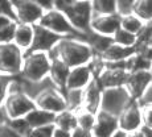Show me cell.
Masks as SVG:
<instances>
[{"label": "cell", "instance_id": "cell-4", "mask_svg": "<svg viewBox=\"0 0 152 137\" xmlns=\"http://www.w3.org/2000/svg\"><path fill=\"white\" fill-rule=\"evenodd\" d=\"M62 13L66 14L70 24L77 32L82 34H89L90 24L93 19V8L91 1H73Z\"/></svg>", "mask_w": 152, "mask_h": 137}, {"label": "cell", "instance_id": "cell-39", "mask_svg": "<svg viewBox=\"0 0 152 137\" xmlns=\"http://www.w3.org/2000/svg\"><path fill=\"white\" fill-rule=\"evenodd\" d=\"M11 22H13V21L10 19V17H7V16H3V14H0V30H1L3 28L8 27V25L11 24Z\"/></svg>", "mask_w": 152, "mask_h": 137}, {"label": "cell", "instance_id": "cell-24", "mask_svg": "<svg viewBox=\"0 0 152 137\" xmlns=\"http://www.w3.org/2000/svg\"><path fill=\"white\" fill-rule=\"evenodd\" d=\"M64 95L69 111L78 112L83 109V90H66Z\"/></svg>", "mask_w": 152, "mask_h": 137}, {"label": "cell", "instance_id": "cell-32", "mask_svg": "<svg viewBox=\"0 0 152 137\" xmlns=\"http://www.w3.org/2000/svg\"><path fill=\"white\" fill-rule=\"evenodd\" d=\"M11 78L8 75L0 74V107L4 106V101L8 96V88L11 84Z\"/></svg>", "mask_w": 152, "mask_h": 137}, {"label": "cell", "instance_id": "cell-10", "mask_svg": "<svg viewBox=\"0 0 152 137\" xmlns=\"http://www.w3.org/2000/svg\"><path fill=\"white\" fill-rule=\"evenodd\" d=\"M119 129L124 130L126 133H132L140 130L143 128V116H142V107L138 101H132L126 108L121 116L118 117Z\"/></svg>", "mask_w": 152, "mask_h": 137}, {"label": "cell", "instance_id": "cell-11", "mask_svg": "<svg viewBox=\"0 0 152 137\" xmlns=\"http://www.w3.org/2000/svg\"><path fill=\"white\" fill-rule=\"evenodd\" d=\"M128 75H130V72L127 70L111 69V67H107L106 63H104V69L97 75L95 82L102 88V91L107 88H118V87L126 86Z\"/></svg>", "mask_w": 152, "mask_h": 137}, {"label": "cell", "instance_id": "cell-15", "mask_svg": "<svg viewBox=\"0 0 152 137\" xmlns=\"http://www.w3.org/2000/svg\"><path fill=\"white\" fill-rule=\"evenodd\" d=\"M118 129H119L118 117L99 111L97 113L95 125L91 130V137H111Z\"/></svg>", "mask_w": 152, "mask_h": 137}, {"label": "cell", "instance_id": "cell-36", "mask_svg": "<svg viewBox=\"0 0 152 137\" xmlns=\"http://www.w3.org/2000/svg\"><path fill=\"white\" fill-rule=\"evenodd\" d=\"M0 137H21L20 135H17L15 130H12L8 124H3L0 125Z\"/></svg>", "mask_w": 152, "mask_h": 137}, {"label": "cell", "instance_id": "cell-5", "mask_svg": "<svg viewBox=\"0 0 152 137\" xmlns=\"http://www.w3.org/2000/svg\"><path fill=\"white\" fill-rule=\"evenodd\" d=\"M23 51L15 43L0 45V72L4 75L17 74L23 69Z\"/></svg>", "mask_w": 152, "mask_h": 137}, {"label": "cell", "instance_id": "cell-16", "mask_svg": "<svg viewBox=\"0 0 152 137\" xmlns=\"http://www.w3.org/2000/svg\"><path fill=\"white\" fill-rule=\"evenodd\" d=\"M136 53V48H124V46L113 43L103 54L101 55L104 63H118L128 61Z\"/></svg>", "mask_w": 152, "mask_h": 137}, {"label": "cell", "instance_id": "cell-27", "mask_svg": "<svg viewBox=\"0 0 152 137\" xmlns=\"http://www.w3.org/2000/svg\"><path fill=\"white\" fill-rule=\"evenodd\" d=\"M114 43L116 45L124 46V48H136L138 45V36L130 33V32L124 30V29H119L115 34H114Z\"/></svg>", "mask_w": 152, "mask_h": 137}, {"label": "cell", "instance_id": "cell-19", "mask_svg": "<svg viewBox=\"0 0 152 137\" xmlns=\"http://www.w3.org/2000/svg\"><path fill=\"white\" fill-rule=\"evenodd\" d=\"M33 37H34V27L33 25H25V24H19L16 27L13 37V43L21 50H31L32 43H33Z\"/></svg>", "mask_w": 152, "mask_h": 137}, {"label": "cell", "instance_id": "cell-31", "mask_svg": "<svg viewBox=\"0 0 152 137\" xmlns=\"http://www.w3.org/2000/svg\"><path fill=\"white\" fill-rule=\"evenodd\" d=\"M16 27H17V24L13 21V22H11L8 27L3 28L1 30H0V45H1V43H11V41H12L15 37Z\"/></svg>", "mask_w": 152, "mask_h": 137}, {"label": "cell", "instance_id": "cell-9", "mask_svg": "<svg viewBox=\"0 0 152 137\" xmlns=\"http://www.w3.org/2000/svg\"><path fill=\"white\" fill-rule=\"evenodd\" d=\"M64 37L58 36L53 32L48 30L46 28L41 25H34V37L33 43H32L31 51H39V53H46L53 50L56 46L60 43V41Z\"/></svg>", "mask_w": 152, "mask_h": 137}, {"label": "cell", "instance_id": "cell-7", "mask_svg": "<svg viewBox=\"0 0 152 137\" xmlns=\"http://www.w3.org/2000/svg\"><path fill=\"white\" fill-rule=\"evenodd\" d=\"M34 104H36V108L50 112L53 115H58V113L68 109L65 95L57 88H50L44 91L41 95L36 98Z\"/></svg>", "mask_w": 152, "mask_h": 137}, {"label": "cell", "instance_id": "cell-29", "mask_svg": "<svg viewBox=\"0 0 152 137\" xmlns=\"http://www.w3.org/2000/svg\"><path fill=\"white\" fill-rule=\"evenodd\" d=\"M8 127L12 130L20 135L21 137H25L31 130V127H29L28 121L25 120V117H19V119H12V120L8 121Z\"/></svg>", "mask_w": 152, "mask_h": 137}, {"label": "cell", "instance_id": "cell-23", "mask_svg": "<svg viewBox=\"0 0 152 137\" xmlns=\"http://www.w3.org/2000/svg\"><path fill=\"white\" fill-rule=\"evenodd\" d=\"M93 16H111L116 14L115 0H94L91 1Z\"/></svg>", "mask_w": 152, "mask_h": 137}, {"label": "cell", "instance_id": "cell-42", "mask_svg": "<svg viewBox=\"0 0 152 137\" xmlns=\"http://www.w3.org/2000/svg\"><path fill=\"white\" fill-rule=\"evenodd\" d=\"M127 137H144V135H143L142 129L140 130H136V132H132V133H128Z\"/></svg>", "mask_w": 152, "mask_h": 137}, {"label": "cell", "instance_id": "cell-25", "mask_svg": "<svg viewBox=\"0 0 152 137\" xmlns=\"http://www.w3.org/2000/svg\"><path fill=\"white\" fill-rule=\"evenodd\" d=\"M134 14L143 22H152V0H135Z\"/></svg>", "mask_w": 152, "mask_h": 137}, {"label": "cell", "instance_id": "cell-6", "mask_svg": "<svg viewBox=\"0 0 152 137\" xmlns=\"http://www.w3.org/2000/svg\"><path fill=\"white\" fill-rule=\"evenodd\" d=\"M4 113L10 120L19 117H25L31 111L36 108V104L24 92L8 94L4 101Z\"/></svg>", "mask_w": 152, "mask_h": 137}, {"label": "cell", "instance_id": "cell-41", "mask_svg": "<svg viewBox=\"0 0 152 137\" xmlns=\"http://www.w3.org/2000/svg\"><path fill=\"white\" fill-rule=\"evenodd\" d=\"M127 135H128V133H126L124 130H122V129H118V130H116V132L114 133V135L111 136V137H127Z\"/></svg>", "mask_w": 152, "mask_h": 137}, {"label": "cell", "instance_id": "cell-14", "mask_svg": "<svg viewBox=\"0 0 152 137\" xmlns=\"http://www.w3.org/2000/svg\"><path fill=\"white\" fill-rule=\"evenodd\" d=\"M93 80H94V72L89 65L70 69L65 91L66 90H85Z\"/></svg>", "mask_w": 152, "mask_h": 137}, {"label": "cell", "instance_id": "cell-20", "mask_svg": "<svg viewBox=\"0 0 152 137\" xmlns=\"http://www.w3.org/2000/svg\"><path fill=\"white\" fill-rule=\"evenodd\" d=\"M56 115L50 112H46L40 108H34L33 111L25 116V120L28 121L31 129H37V128H44L48 125H54Z\"/></svg>", "mask_w": 152, "mask_h": 137}, {"label": "cell", "instance_id": "cell-33", "mask_svg": "<svg viewBox=\"0 0 152 137\" xmlns=\"http://www.w3.org/2000/svg\"><path fill=\"white\" fill-rule=\"evenodd\" d=\"M54 125H48L44 128H37V129H31L25 137H52L53 136Z\"/></svg>", "mask_w": 152, "mask_h": 137}, {"label": "cell", "instance_id": "cell-43", "mask_svg": "<svg viewBox=\"0 0 152 137\" xmlns=\"http://www.w3.org/2000/svg\"><path fill=\"white\" fill-rule=\"evenodd\" d=\"M5 119V113L1 112V109H0V125H3V121H4Z\"/></svg>", "mask_w": 152, "mask_h": 137}, {"label": "cell", "instance_id": "cell-3", "mask_svg": "<svg viewBox=\"0 0 152 137\" xmlns=\"http://www.w3.org/2000/svg\"><path fill=\"white\" fill-rule=\"evenodd\" d=\"M132 98L130 96L126 87H118V88H107L102 91L101 107L99 111L109 113L111 116L119 117L121 113L132 103Z\"/></svg>", "mask_w": 152, "mask_h": 137}, {"label": "cell", "instance_id": "cell-13", "mask_svg": "<svg viewBox=\"0 0 152 137\" xmlns=\"http://www.w3.org/2000/svg\"><path fill=\"white\" fill-rule=\"evenodd\" d=\"M121 29V17L118 14L111 16H93L90 30L101 36L114 37V34Z\"/></svg>", "mask_w": 152, "mask_h": 137}, {"label": "cell", "instance_id": "cell-30", "mask_svg": "<svg viewBox=\"0 0 152 137\" xmlns=\"http://www.w3.org/2000/svg\"><path fill=\"white\" fill-rule=\"evenodd\" d=\"M135 0H118L116 1V14L119 17H127L134 14Z\"/></svg>", "mask_w": 152, "mask_h": 137}, {"label": "cell", "instance_id": "cell-21", "mask_svg": "<svg viewBox=\"0 0 152 137\" xmlns=\"http://www.w3.org/2000/svg\"><path fill=\"white\" fill-rule=\"evenodd\" d=\"M86 42H87V45L91 48L94 55L98 54L99 57H101L114 43V38L113 37L101 36V34H97V33H94V32H90L86 37Z\"/></svg>", "mask_w": 152, "mask_h": 137}, {"label": "cell", "instance_id": "cell-2", "mask_svg": "<svg viewBox=\"0 0 152 137\" xmlns=\"http://www.w3.org/2000/svg\"><path fill=\"white\" fill-rule=\"evenodd\" d=\"M52 59L46 53L31 51L23 62V77L28 82H40L49 77Z\"/></svg>", "mask_w": 152, "mask_h": 137}, {"label": "cell", "instance_id": "cell-8", "mask_svg": "<svg viewBox=\"0 0 152 137\" xmlns=\"http://www.w3.org/2000/svg\"><path fill=\"white\" fill-rule=\"evenodd\" d=\"M12 4L16 20L25 25L39 24L45 13L37 4V1H12Z\"/></svg>", "mask_w": 152, "mask_h": 137}, {"label": "cell", "instance_id": "cell-18", "mask_svg": "<svg viewBox=\"0 0 152 137\" xmlns=\"http://www.w3.org/2000/svg\"><path fill=\"white\" fill-rule=\"evenodd\" d=\"M69 72H70V69L61 59H52L49 78H50L52 82L54 83V86L61 92H65V86L69 77Z\"/></svg>", "mask_w": 152, "mask_h": 137}, {"label": "cell", "instance_id": "cell-22", "mask_svg": "<svg viewBox=\"0 0 152 137\" xmlns=\"http://www.w3.org/2000/svg\"><path fill=\"white\" fill-rule=\"evenodd\" d=\"M54 127L72 132L73 129H75V128L78 127V124H77V113L73 112V111L66 109V111H64V112L56 115Z\"/></svg>", "mask_w": 152, "mask_h": 137}, {"label": "cell", "instance_id": "cell-28", "mask_svg": "<svg viewBox=\"0 0 152 137\" xmlns=\"http://www.w3.org/2000/svg\"><path fill=\"white\" fill-rule=\"evenodd\" d=\"M75 113H77L78 127L91 133L93 128H94V125H95V121H97V113H93L86 109H81Z\"/></svg>", "mask_w": 152, "mask_h": 137}, {"label": "cell", "instance_id": "cell-12", "mask_svg": "<svg viewBox=\"0 0 152 137\" xmlns=\"http://www.w3.org/2000/svg\"><path fill=\"white\" fill-rule=\"evenodd\" d=\"M151 84H152V75L150 74V71L145 70V71L130 72L127 83H126L124 87L128 91L130 96L132 98V100L138 101Z\"/></svg>", "mask_w": 152, "mask_h": 137}, {"label": "cell", "instance_id": "cell-40", "mask_svg": "<svg viewBox=\"0 0 152 137\" xmlns=\"http://www.w3.org/2000/svg\"><path fill=\"white\" fill-rule=\"evenodd\" d=\"M142 132H143V135H144V137H152V129H151V128L143 127L142 128Z\"/></svg>", "mask_w": 152, "mask_h": 137}, {"label": "cell", "instance_id": "cell-38", "mask_svg": "<svg viewBox=\"0 0 152 137\" xmlns=\"http://www.w3.org/2000/svg\"><path fill=\"white\" fill-rule=\"evenodd\" d=\"M52 137H72L69 130H65V129H61V128H57L54 127L53 129V136Z\"/></svg>", "mask_w": 152, "mask_h": 137}, {"label": "cell", "instance_id": "cell-35", "mask_svg": "<svg viewBox=\"0 0 152 137\" xmlns=\"http://www.w3.org/2000/svg\"><path fill=\"white\" fill-rule=\"evenodd\" d=\"M140 107H145V106H152V84L145 90V92L143 94V96L138 100Z\"/></svg>", "mask_w": 152, "mask_h": 137}, {"label": "cell", "instance_id": "cell-37", "mask_svg": "<svg viewBox=\"0 0 152 137\" xmlns=\"http://www.w3.org/2000/svg\"><path fill=\"white\" fill-rule=\"evenodd\" d=\"M70 135H72V137H91V133L82 129V128H80V127L73 129L72 132H70Z\"/></svg>", "mask_w": 152, "mask_h": 137}, {"label": "cell", "instance_id": "cell-26", "mask_svg": "<svg viewBox=\"0 0 152 137\" xmlns=\"http://www.w3.org/2000/svg\"><path fill=\"white\" fill-rule=\"evenodd\" d=\"M144 25H145V22H143L135 14H131V16L122 17L121 19V28L130 32V33L135 34V36H138L140 32H142Z\"/></svg>", "mask_w": 152, "mask_h": 137}, {"label": "cell", "instance_id": "cell-44", "mask_svg": "<svg viewBox=\"0 0 152 137\" xmlns=\"http://www.w3.org/2000/svg\"><path fill=\"white\" fill-rule=\"evenodd\" d=\"M148 71H150V74L152 75V62H151V66H150V70H148Z\"/></svg>", "mask_w": 152, "mask_h": 137}, {"label": "cell", "instance_id": "cell-1", "mask_svg": "<svg viewBox=\"0 0 152 137\" xmlns=\"http://www.w3.org/2000/svg\"><path fill=\"white\" fill-rule=\"evenodd\" d=\"M48 55L50 59H61L69 69L90 65L94 59V53L87 42L77 38H62Z\"/></svg>", "mask_w": 152, "mask_h": 137}, {"label": "cell", "instance_id": "cell-34", "mask_svg": "<svg viewBox=\"0 0 152 137\" xmlns=\"http://www.w3.org/2000/svg\"><path fill=\"white\" fill-rule=\"evenodd\" d=\"M142 116H143V127L152 129V106L142 107Z\"/></svg>", "mask_w": 152, "mask_h": 137}, {"label": "cell", "instance_id": "cell-17", "mask_svg": "<svg viewBox=\"0 0 152 137\" xmlns=\"http://www.w3.org/2000/svg\"><path fill=\"white\" fill-rule=\"evenodd\" d=\"M102 99V88L98 86L95 79L83 90V109L93 113L99 112Z\"/></svg>", "mask_w": 152, "mask_h": 137}]
</instances>
